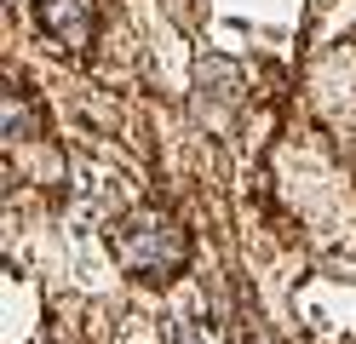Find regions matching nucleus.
<instances>
[{"label": "nucleus", "mask_w": 356, "mask_h": 344, "mask_svg": "<svg viewBox=\"0 0 356 344\" xmlns=\"http://www.w3.org/2000/svg\"><path fill=\"white\" fill-rule=\"evenodd\" d=\"M109 247H115L121 270L144 275V281H172L190 259V229L167 213H155V206H138L109 229Z\"/></svg>", "instance_id": "obj_1"}, {"label": "nucleus", "mask_w": 356, "mask_h": 344, "mask_svg": "<svg viewBox=\"0 0 356 344\" xmlns=\"http://www.w3.org/2000/svg\"><path fill=\"white\" fill-rule=\"evenodd\" d=\"M35 17L58 46H92V29H98V0H35Z\"/></svg>", "instance_id": "obj_2"}, {"label": "nucleus", "mask_w": 356, "mask_h": 344, "mask_svg": "<svg viewBox=\"0 0 356 344\" xmlns=\"http://www.w3.org/2000/svg\"><path fill=\"white\" fill-rule=\"evenodd\" d=\"M236 92H241V75L225 63V58H202V69H195V115H213V98H230L236 104Z\"/></svg>", "instance_id": "obj_3"}]
</instances>
